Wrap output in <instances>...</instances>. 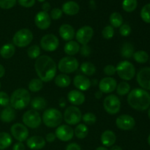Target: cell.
I'll list each match as a JSON object with an SVG mask.
<instances>
[{"label":"cell","instance_id":"obj_1","mask_svg":"<svg viewBox=\"0 0 150 150\" xmlns=\"http://www.w3.org/2000/svg\"><path fill=\"white\" fill-rule=\"evenodd\" d=\"M37 75L42 82H49L57 75V66L54 60L48 55L40 56L35 63Z\"/></svg>","mask_w":150,"mask_h":150},{"label":"cell","instance_id":"obj_2","mask_svg":"<svg viewBox=\"0 0 150 150\" xmlns=\"http://www.w3.org/2000/svg\"><path fill=\"white\" fill-rule=\"evenodd\" d=\"M127 103L131 108L143 111L150 106V95L143 89H134L127 95Z\"/></svg>","mask_w":150,"mask_h":150},{"label":"cell","instance_id":"obj_3","mask_svg":"<svg viewBox=\"0 0 150 150\" xmlns=\"http://www.w3.org/2000/svg\"><path fill=\"white\" fill-rule=\"evenodd\" d=\"M10 103L15 110H21L26 108L31 102V95L29 91L23 88L16 89L10 96Z\"/></svg>","mask_w":150,"mask_h":150},{"label":"cell","instance_id":"obj_4","mask_svg":"<svg viewBox=\"0 0 150 150\" xmlns=\"http://www.w3.org/2000/svg\"><path fill=\"white\" fill-rule=\"evenodd\" d=\"M62 120L63 116L61 111L54 108L45 110L42 117V122L48 127H57L61 125Z\"/></svg>","mask_w":150,"mask_h":150},{"label":"cell","instance_id":"obj_5","mask_svg":"<svg viewBox=\"0 0 150 150\" xmlns=\"http://www.w3.org/2000/svg\"><path fill=\"white\" fill-rule=\"evenodd\" d=\"M33 38V33L30 29L26 28L21 29L17 31L13 36V45L18 48H25L32 42Z\"/></svg>","mask_w":150,"mask_h":150},{"label":"cell","instance_id":"obj_6","mask_svg":"<svg viewBox=\"0 0 150 150\" xmlns=\"http://www.w3.org/2000/svg\"><path fill=\"white\" fill-rule=\"evenodd\" d=\"M116 70L119 77L124 81L132 80L136 75L134 65L127 60L120 62L116 67Z\"/></svg>","mask_w":150,"mask_h":150},{"label":"cell","instance_id":"obj_7","mask_svg":"<svg viewBox=\"0 0 150 150\" xmlns=\"http://www.w3.org/2000/svg\"><path fill=\"white\" fill-rule=\"evenodd\" d=\"M79 61L73 57H63L58 63L59 70L64 74L74 73L79 69Z\"/></svg>","mask_w":150,"mask_h":150},{"label":"cell","instance_id":"obj_8","mask_svg":"<svg viewBox=\"0 0 150 150\" xmlns=\"http://www.w3.org/2000/svg\"><path fill=\"white\" fill-rule=\"evenodd\" d=\"M22 121L26 127L31 129H36L40 126L42 118L38 111L35 110H29L23 114Z\"/></svg>","mask_w":150,"mask_h":150},{"label":"cell","instance_id":"obj_9","mask_svg":"<svg viewBox=\"0 0 150 150\" xmlns=\"http://www.w3.org/2000/svg\"><path fill=\"white\" fill-rule=\"evenodd\" d=\"M63 119L68 125H76L79 124L81 120V111L77 106L70 105L64 111Z\"/></svg>","mask_w":150,"mask_h":150},{"label":"cell","instance_id":"obj_10","mask_svg":"<svg viewBox=\"0 0 150 150\" xmlns=\"http://www.w3.org/2000/svg\"><path fill=\"white\" fill-rule=\"evenodd\" d=\"M103 108L108 114L114 115L120 112L121 101L115 95H109L104 99Z\"/></svg>","mask_w":150,"mask_h":150},{"label":"cell","instance_id":"obj_11","mask_svg":"<svg viewBox=\"0 0 150 150\" xmlns=\"http://www.w3.org/2000/svg\"><path fill=\"white\" fill-rule=\"evenodd\" d=\"M59 40L54 34H47L40 40V47L44 51L52 52L58 48Z\"/></svg>","mask_w":150,"mask_h":150},{"label":"cell","instance_id":"obj_12","mask_svg":"<svg viewBox=\"0 0 150 150\" xmlns=\"http://www.w3.org/2000/svg\"><path fill=\"white\" fill-rule=\"evenodd\" d=\"M10 133L15 139L19 142L27 140L29 137V130L27 127L21 123H15L11 126Z\"/></svg>","mask_w":150,"mask_h":150},{"label":"cell","instance_id":"obj_13","mask_svg":"<svg viewBox=\"0 0 150 150\" xmlns=\"http://www.w3.org/2000/svg\"><path fill=\"white\" fill-rule=\"evenodd\" d=\"M94 35V30L90 26H83L81 27L76 33V39L79 44L87 45Z\"/></svg>","mask_w":150,"mask_h":150},{"label":"cell","instance_id":"obj_14","mask_svg":"<svg viewBox=\"0 0 150 150\" xmlns=\"http://www.w3.org/2000/svg\"><path fill=\"white\" fill-rule=\"evenodd\" d=\"M55 135L59 140L67 142L73 139L74 136V130L68 125H62L56 129Z\"/></svg>","mask_w":150,"mask_h":150},{"label":"cell","instance_id":"obj_15","mask_svg":"<svg viewBox=\"0 0 150 150\" xmlns=\"http://www.w3.org/2000/svg\"><path fill=\"white\" fill-rule=\"evenodd\" d=\"M136 121L134 118L128 114H122L116 120V125L122 130H130L135 127Z\"/></svg>","mask_w":150,"mask_h":150},{"label":"cell","instance_id":"obj_16","mask_svg":"<svg viewBox=\"0 0 150 150\" xmlns=\"http://www.w3.org/2000/svg\"><path fill=\"white\" fill-rule=\"evenodd\" d=\"M99 90L104 94H109L116 90L117 81L112 77H105L101 79L98 83Z\"/></svg>","mask_w":150,"mask_h":150},{"label":"cell","instance_id":"obj_17","mask_svg":"<svg viewBox=\"0 0 150 150\" xmlns=\"http://www.w3.org/2000/svg\"><path fill=\"white\" fill-rule=\"evenodd\" d=\"M35 23L38 29L41 30H45L51 26V18L48 13L44 11H40L35 17Z\"/></svg>","mask_w":150,"mask_h":150},{"label":"cell","instance_id":"obj_18","mask_svg":"<svg viewBox=\"0 0 150 150\" xmlns=\"http://www.w3.org/2000/svg\"><path fill=\"white\" fill-rule=\"evenodd\" d=\"M137 82L144 90H150V67L141 69L137 74Z\"/></svg>","mask_w":150,"mask_h":150},{"label":"cell","instance_id":"obj_19","mask_svg":"<svg viewBox=\"0 0 150 150\" xmlns=\"http://www.w3.org/2000/svg\"><path fill=\"white\" fill-rule=\"evenodd\" d=\"M73 85L78 90L84 92L88 90L92 85V82L84 75H77L73 79Z\"/></svg>","mask_w":150,"mask_h":150},{"label":"cell","instance_id":"obj_20","mask_svg":"<svg viewBox=\"0 0 150 150\" xmlns=\"http://www.w3.org/2000/svg\"><path fill=\"white\" fill-rule=\"evenodd\" d=\"M67 100L74 106L81 105L85 102V95L79 90H71L67 94Z\"/></svg>","mask_w":150,"mask_h":150},{"label":"cell","instance_id":"obj_21","mask_svg":"<svg viewBox=\"0 0 150 150\" xmlns=\"http://www.w3.org/2000/svg\"><path fill=\"white\" fill-rule=\"evenodd\" d=\"M45 139L40 136H34L26 140V145L29 149L32 150H39L45 146Z\"/></svg>","mask_w":150,"mask_h":150},{"label":"cell","instance_id":"obj_22","mask_svg":"<svg viewBox=\"0 0 150 150\" xmlns=\"http://www.w3.org/2000/svg\"><path fill=\"white\" fill-rule=\"evenodd\" d=\"M59 33L62 39L67 41V42L73 40V39L76 36L74 28L71 25L67 24V23L62 24L60 26L59 29Z\"/></svg>","mask_w":150,"mask_h":150},{"label":"cell","instance_id":"obj_23","mask_svg":"<svg viewBox=\"0 0 150 150\" xmlns=\"http://www.w3.org/2000/svg\"><path fill=\"white\" fill-rule=\"evenodd\" d=\"M101 143L105 147H110L114 146L117 141L116 134L112 130H105L103 132L100 136Z\"/></svg>","mask_w":150,"mask_h":150},{"label":"cell","instance_id":"obj_24","mask_svg":"<svg viewBox=\"0 0 150 150\" xmlns=\"http://www.w3.org/2000/svg\"><path fill=\"white\" fill-rule=\"evenodd\" d=\"M16 110L10 105L7 106L1 111L0 114V120L4 123H10L16 119Z\"/></svg>","mask_w":150,"mask_h":150},{"label":"cell","instance_id":"obj_25","mask_svg":"<svg viewBox=\"0 0 150 150\" xmlns=\"http://www.w3.org/2000/svg\"><path fill=\"white\" fill-rule=\"evenodd\" d=\"M62 10L67 16H75L79 13V10H80V7L76 1H68L62 4Z\"/></svg>","mask_w":150,"mask_h":150},{"label":"cell","instance_id":"obj_26","mask_svg":"<svg viewBox=\"0 0 150 150\" xmlns=\"http://www.w3.org/2000/svg\"><path fill=\"white\" fill-rule=\"evenodd\" d=\"M80 48V44L77 41L70 40L64 45V51L67 55H68V57H73L79 53Z\"/></svg>","mask_w":150,"mask_h":150},{"label":"cell","instance_id":"obj_27","mask_svg":"<svg viewBox=\"0 0 150 150\" xmlns=\"http://www.w3.org/2000/svg\"><path fill=\"white\" fill-rule=\"evenodd\" d=\"M16 52V47L12 43H6L0 48V56L3 59H8L14 56Z\"/></svg>","mask_w":150,"mask_h":150},{"label":"cell","instance_id":"obj_28","mask_svg":"<svg viewBox=\"0 0 150 150\" xmlns=\"http://www.w3.org/2000/svg\"><path fill=\"white\" fill-rule=\"evenodd\" d=\"M31 107L35 111H41L45 109L47 106V101L42 97H35L31 100Z\"/></svg>","mask_w":150,"mask_h":150},{"label":"cell","instance_id":"obj_29","mask_svg":"<svg viewBox=\"0 0 150 150\" xmlns=\"http://www.w3.org/2000/svg\"><path fill=\"white\" fill-rule=\"evenodd\" d=\"M54 83L58 87L66 88L71 83V79L67 74H59L55 76Z\"/></svg>","mask_w":150,"mask_h":150},{"label":"cell","instance_id":"obj_30","mask_svg":"<svg viewBox=\"0 0 150 150\" xmlns=\"http://www.w3.org/2000/svg\"><path fill=\"white\" fill-rule=\"evenodd\" d=\"M80 70L84 76H92L96 72V67L95 64L90 62H84L81 64Z\"/></svg>","mask_w":150,"mask_h":150},{"label":"cell","instance_id":"obj_31","mask_svg":"<svg viewBox=\"0 0 150 150\" xmlns=\"http://www.w3.org/2000/svg\"><path fill=\"white\" fill-rule=\"evenodd\" d=\"M134 52V47L133 44L130 42H125L123 44L121 48V51H120L122 57L125 59H130L133 57Z\"/></svg>","mask_w":150,"mask_h":150},{"label":"cell","instance_id":"obj_32","mask_svg":"<svg viewBox=\"0 0 150 150\" xmlns=\"http://www.w3.org/2000/svg\"><path fill=\"white\" fill-rule=\"evenodd\" d=\"M13 143V139L8 133L0 132V149L8 148Z\"/></svg>","mask_w":150,"mask_h":150},{"label":"cell","instance_id":"obj_33","mask_svg":"<svg viewBox=\"0 0 150 150\" xmlns=\"http://www.w3.org/2000/svg\"><path fill=\"white\" fill-rule=\"evenodd\" d=\"M111 26L114 28H120L123 24V18L118 12H114L109 17Z\"/></svg>","mask_w":150,"mask_h":150},{"label":"cell","instance_id":"obj_34","mask_svg":"<svg viewBox=\"0 0 150 150\" xmlns=\"http://www.w3.org/2000/svg\"><path fill=\"white\" fill-rule=\"evenodd\" d=\"M89 130L85 124H79L74 130V135L79 139H83L87 136Z\"/></svg>","mask_w":150,"mask_h":150},{"label":"cell","instance_id":"obj_35","mask_svg":"<svg viewBox=\"0 0 150 150\" xmlns=\"http://www.w3.org/2000/svg\"><path fill=\"white\" fill-rule=\"evenodd\" d=\"M43 87V82L40 79H33L29 81L28 88L32 92H38Z\"/></svg>","mask_w":150,"mask_h":150},{"label":"cell","instance_id":"obj_36","mask_svg":"<svg viewBox=\"0 0 150 150\" xmlns=\"http://www.w3.org/2000/svg\"><path fill=\"white\" fill-rule=\"evenodd\" d=\"M133 59L136 62L139 64H144L149 59V54L145 51H138L134 52L133 56Z\"/></svg>","mask_w":150,"mask_h":150},{"label":"cell","instance_id":"obj_37","mask_svg":"<svg viewBox=\"0 0 150 150\" xmlns=\"http://www.w3.org/2000/svg\"><path fill=\"white\" fill-rule=\"evenodd\" d=\"M138 5L137 0H123L122 6L123 10L127 13H131L136 9Z\"/></svg>","mask_w":150,"mask_h":150},{"label":"cell","instance_id":"obj_38","mask_svg":"<svg viewBox=\"0 0 150 150\" xmlns=\"http://www.w3.org/2000/svg\"><path fill=\"white\" fill-rule=\"evenodd\" d=\"M117 93L120 96L127 95L130 92V85L126 81H122L117 85Z\"/></svg>","mask_w":150,"mask_h":150},{"label":"cell","instance_id":"obj_39","mask_svg":"<svg viewBox=\"0 0 150 150\" xmlns=\"http://www.w3.org/2000/svg\"><path fill=\"white\" fill-rule=\"evenodd\" d=\"M41 53L40 48L38 45H33L27 49V55L32 59H37Z\"/></svg>","mask_w":150,"mask_h":150},{"label":"cell","instance_id":"obj_40","mask_svg":"<svg viewBox=\"0 0 150 150\" xmlns=\"http://www.w3.org/2000/svg\"><path fill=\"white\" fill-rule=\"evenodd\" d=\"M82 120L83 122L88 125H92L95 124L97 122V117L95 114L91 112H88L82 115Z\"/></svg>","mask_w":150,"mask_h":150},{"label":"cell","instance_id":"obj_41","mask_svg":"<svg viewBox=\"0 0 150 150\" xmlns=\"http://www.w3.org/2000/svg\"><path fill=\"white\" fill-rule=\"evenodd\" d=\"M141 18L144 22L150 23V3L146 4L141 10Z\"/></svg>","mask_w":150,"mask_h":150},{"label":"cell","instance_id":"obj_42","mask_svg":"<svg viewBox=\"0 0 150 150\" xmlns=\"http://www.w3.org/2000/svg\"><path fill=\"white\" fill-rule=\"evenodd\" d=\"M114 35V28L111 26H106L102 30V36L104 39L110 40Z\"/></svg>","mask_w":150,"mask_h":150},{"label":"cell","instance_id":"obj_43","mask_svg":"<svg viewBox=\"0 0 150 150\" xmlns=\"http://www.w3.org/2000/svg\"><path fill=\"white\" fill-rule=\"evenodd\" d=\"M10 97L5 92H0V106L7 107L10 104Z\"/></svg>","mask_w":150,"mask_h":150},{"label":"cell","instance_id":"obj_44","mask_svg":"<svg viewBox=\"0 0 150 150\" xmlns=\"http://www.w3.org/2000/svg\"><path fill=\"white\" fill-rule=\"evenodd\" d=\"M17 0H0V7L4 10H8L14 7Z\"/></svg>","mask_w":150,"mask_h":150},{"label":"cell","instance_id":"obj_45","mask_svg":"<svg viewBox=\"0 0 150 150\" xmlns=\"http://www.w3.org/2000/svg\"><path fill=\"white\" fill-rule=\"evenodd\" d=\"M131 27L127 23H124L120 27V34L123 37H127L131 33Z\"/></svg>","mask_w":150,"mask_h":150},{"label":"cell","instance_id":"obj_46","mask_svg":"<svg viewBox=\"0 0 150 150\" xmlns=\"http://www.w3.org/2000/svg\"><path fill=\"white\" fill-rule=\"evenodd\" d=\"M103 73L106 75L108 77H111L117 73L116 67L113 64H107L103 68Z\"/></svg>","mask_w":150,"mask_h":150},{"label":"cell","instance_id":"obj_47","mask_svg":"<svg viewBox=\"0 0 150 150\" xmlns=\"http://www.w3.org/2000/svg\"><path fill=\"white\" fill-rule=\"evenodd\" d=\"M62 10L59 8H54L51 10V14H50V17L53 20H59L60 18L62 16Z\"/></svg>","mask_w":150,"mask_h":150},{"label":"cell","instance_id":"obj_48","mask_svg":"<svg viewBox=\"0 0 150 150\" xmlns=\"http://www.w3.org/2000/svg\"><path fill=\"white\" fill-rule=\"evenodd\" d=\"M91 52H92V50L89 45H83L80 48V51H79L81 55L83 57H89L91 54Z\"/></svg>","mask_w":150,"mask_h":150},{"label":"cell","instance_id":"obj_49","mask_svg":"<svg viewBox=\"0 0 150 150\" xmlns=\"http://www.w3.org/2000/svg\"><path fill=\"white\" fill-rule=\"evenodd\" d=\"M18 1L21 6L26 8L33 7L35 4V0H18Z\"/></svg>","mask_w":150,"mask_h":150},{"label":"cell","instance_id":"obj_50","mask_svg":"<svg viewBox=\"0 0 150 150\" xmlns=\"http://www.w3.org/2000/svg\"><path fill=\"white\" fill-rule=\"evenodd\" d=\"M65 150H81V148L77 143H70L66 146Z\"/></svg>","mask_w":150,"mask_h":150},{"label":"cell","instance_id":"obj_51","mask_svg":"<svg viewBox=\"0 0 150 150\" xmlns=\"http://www.w3.org/2000/svg\"><path fill=\"white\" fill-rule=\"evenodd\" d=\"M56 135L55 133H48V134L45 136V142H48V143H51V142H54L56 139Z\"/></svg>","mask_w":150,"mask_h":150},{"label":"cell","instance_id":"obj_52","mask_svg":"<svg viewBox=\"0 0 150 150\" xmlns=\"http://www.w3.org/2000/svg\"><path fill=\"white\" fill-rule=\"evenodd\" d=\"M13 150H25V146L22 142H17L14 144Z\"/></svg>","mask_w":150,"mask_h":150},{"label":"cell","instance_id":"obj_53","mask_svg":"<svg viewBox=\"0 0 150 150\" xmlns=\"http://www.w3.org/2000/svg\"><path fill=\"white\" fill-rule=\"evenodd\" d=\"M42 11L48 13L50 10V9H51V5H50V4L48 2H44L42 5Z\"/></svg>","mask_w":150,"mask_h":150},{"label":"cell","instance_id":"obj_54","mask_svg":"<svg viewBox=\"0 0 150 150\" xmlns=\"http://www.w3.org/2000/svg\"><path fill=\"white\" fill-rule=\"evenodd\" d=\"M5 74V68L2 64H0V79L2 78Z\"/></svg>","mask_w":150,"mask_h":150},{"label":"cell","instance_id":"obj_55","mask_svg":"<svg viewBox=\"0 0 150 150\" xmlns=\"http://www.w3.org/2000/svg\"><path fill=\"white\" fill-rule=\"evenodd\" d=\"M103 92H101L100 91H98V92H95V98H96V99H100L101 98H102L103 97Z\"/></svg>","mask_w":150,"mask_h":150},{"label":"cell","instance_id":"obj_56","mask_svg":"<svg viewBox=\"0 0 150 150\" xmlns=\"http://www.w3.org/2000/svg\"><path fill=\"white\" fill-rule=\"evenodd\" d=\"M110 150H122L121 146H117V145H115V146H111V149Z\"/></svg>","mask_w":150,"mask_h":150},{"label":"cell","instance_id":"obj_57","mask_svg":"<svg viewBox=\"0 0 150 150\" xmlns=\"http://www.w3.org/2000/svg\"><path fill=\"white\" fill-rule=\"evenodd\" d=\"M95 150H108L107 149L106 147H105V146H99V147L96 148V149Z\"/></svg>","mask_w":150,"mask_h":150},{"label":"cell","instance_id":"obj_58","mask_svg":"<svg viewBox=\"0 0 150 150\" xmlns=\"http://www.w3.org/2000/svg\"><path fill=\"white\" fill-rule=\"evenodd\" d=\"M147 141H148V144H149V146H150V134H149V137H148V139H147Z\"/></svg>","mask_w":150,"mask_h":150},{"label":"cell","instance_id":"obj_59","mask_svg":"<svg viewBox=\"0 0 150 150\" xmlns=\"http://www.w3.org/2000/svg\"><path fill=\"white\" fill-rule=\"evenodd\" d=\"M148 117H149V118L150 120V108L149 109V111H148Z\"/></svg>","mask_w":150,"mask_h":150},{"label":"cell","instance_id":"obj_60","mask_svg":"<svg viewBox=\"0 0 150 150\" xmlns=\"http://www.w3.org/2000/svg\"><path fill=\"white\" fill-rule=\"evenodd\" d=\"M39 1H40V2H43V1H45V0H38Z\"/></svg>","mask_w":150,"mask_h":150},{"label":"cell","instance_id":"obj_61","mask_svg":"<svg viewBox=\"0 0 150 150\" xmlns=\"http://www.w3.org/2000/svg\"><path fill=\"white\" fill-rule=\"evenodd\" d=\"M0 89H1V83H0Z\"/></svg>","mask_w":150,"mask_h":150}]
</instances>
